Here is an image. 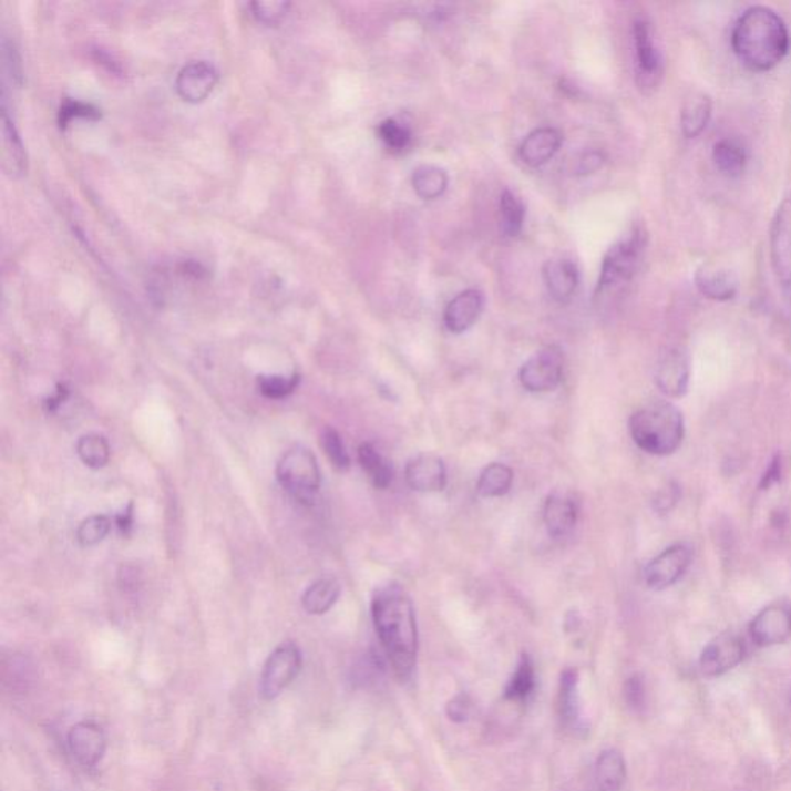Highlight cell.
<instances>
[{
    "instance_id": "cell-1",
    "label": "cell",
    "mask_w": 791,
    "mask_h": 791,
    "mask_svg": "<svg viewBox=\"0 0 791 791\" xmlns=\"http://www.w3.org/2000/svg\"><path fill=\"white\" fill-rule=\"evenodd\" d=\"M376 633L399 680H409L417 667L419 637L417 614L398 583L379 587L371 602Z\"/></svg>"
},
{
    "instance_id": "cell-2",
    "label": "cell",
    "mask_w": 791,
    "mask_h": 791,
    "mask_svg": "<svg viewBox=\"0 0 791 791\" xmlns=\"http://www.w3.org/2000/svg\"><path fill=\"white\" fill-rule=\"evenodd\" d=\"M731 45L736 56L753 72H769L784 61L790 33L784 19L769 7L754 6L734 23Z\"/></svg>"
},
{
    "instance_id": "cell-3",
    "label": "cell",
    "mask_w": 791,
    "mask_h": 791,
    "mask_svg": "<svg viewBox=\"0 0 791 791\" xmlns=\"http://www.w3.org/2000/svg\"><path fill=\"white\" fill-rule=\"evenodd\" d=\"M629 432L644 452L668 456L684 442V414L669 402L648 403L630 417Z\"/></svg>"
},
{
    "instance_id": "cell-4",
    "label": "cell",
    "mask_w": 791,
    "mask_h": 791,
    "mask_svg": "<svg viewBox=\"0 0 791 791\" xmlns=\"http://www.w3.org/2000/svg\"><path fill=\"white\" fill-rule=\"evenodd\" d=\"M646 248L644 227L633 229L608 250L602 265L600 279L597 285V297L610 296L623 291L638 271Z\"/></svg>"
},
{
    "instance_id": "cell-5",
    "label": "cell",
    "mask_w": 791,
    "mask_h": 791,
    "mask_svg": "<svg viewBox=\"0 0 791 791\" xmlns=\"http://www.w3.org/2000/svg\"><path fill=\"white\" fill-rule=\"evenodd\" d=\"M276 473L281 487L299 501H312L322 483L316 456L305 448L288 450L277 464Z\"/></svg>"
},
{
    "instance_id": "cell-6",
    "label": "cell",
    "mask_w": 791,
    "mask_h": 791,
    "mask_svg": "<svg viewBox=\"0 0 791 791\" xmlns=\"http://www.w3.org/2000/svg\"><path fill=\"white\" fill-rule=\"evenodd\" d=\"M770 258L787 316L791 319V198L779 205L771 223Z\"/></svg>"
},
{
    "instance_id": "cell-7",
    "label": "cell",
    "mask_w": 791,
    "mask_h": 791,
    "mask_svg": "<svg viewBox=\"0 0 791 791\" xmlns=\"http://www.w3.org/2000/svg\"><path fill=\"white\" fill-rule=\"evenodd\" d=\"M301 653L292 641L277 646L265 661L260 676V695L265 700H274L285 691L299 676Z\"/></svg>"
},
{
    "instance_id": "cell-8",
    "label": "cell",
    "mask_w": 791,
    "mask_h": 791,
    "mask_svg": "<svg viewBox=\"0 0 791 791\" xmlns=\"http://www.w3.org/2000/svg\"><path fill=\"white\" fill-rule=\"evenodd\" d=\"M565 359L558 347H547L536 352L521 367L520 382L531 393H547L558 389L563 381Z\"/></svg>"
},
{
    "instance_id": "cell-9",
    "label": "cell",
    "mask_w": 791,
    "mask_h": 791,
    "mask_svg": "<svg viewBox=\"0 0 791 791\" xmlns=\"http://www.w3.org/2000/svg\"><path fill=\"white\" fill-rule=\"evenodd\" d=\"M634 49H636L637 81L641 89L659 85L664 74V58L654 39L651 23L640 18L633 27Z\"/></svg>"
},
{
    "instance_id": "cell-10",
    "label": "cell",
    "mask_w": 791,
    "mask_h": 791,
    "mask_svg": "<svg viewBox=\"0 0 791 791\" xmlns=\"http://www.w3.org/2000/svg\"><path fill=\"white\" fill-rule=\"evenodd\" d=\"M747 646L738 634L727 630L705 646L699 667L703 676L719 677L738 667L746 659Z\"/></svg>"
},
{
    "instance_id": "cell-11",
    "label": "cell",
    "mask_w": 791,
    "mask_h": 791,
    "mask_svg": "<svg viewBox=\"0 0 791 791\" xmlns=\"http://www.w3.org/2000/svg\"><path fill=\"white\" fill-rule=\"evenodd\" d=\"M692 562L691 547L677 543L649 562L645 569V582L649 589L664 590L675 586Z\"/></svg>"
},
{
    "instance_id": "cell-12",
    "label": "cell",
    "mask_w": 791,
    "mask_h": 791,
    "mask_svg": "<svg viewBox=\"0 0 791 791\" xmlns=\"http://www.w3.org/2000/svg\"><path fill=\"white\" fill-rule=\"evenodd\" d=\"M748 633L751 640L762 648L784 644L791 636L790 603L784 600L771 603L751 620Z\"/></svg>"
},
{
    "instance_id": "cell-13",
    "label": "cell",
    "mask_w": 791,
    "mask_h": 791,
    "mask_svg": "<svg viewBox=\"0 0 791 791\" xmlns=\"http://www.w3.org/2000/svg\"><path fill=\"white\" fill-rule=\"evenodd\" d=\"M66 743H69V750L74 761L88 769L95 767L107 750V738H105L103 727L90 722V720L70 728Z\"/></svg>"
},
{
    "instance_id": "cell-14",
    "label": "cell",
    "mask_w": 791,
    "mask_h": 791,
    "mask_svg": "<svg viewBox=\"0 0 791 791\" xmlns=\"http://www.w3.org/2000/svg\"><path fill=\"white\" fill-rule=\"evenodd\" d=\"M405 481L411 491L421 493L442 492L448 485L444 461L432 453L411 458L405 465Z\"/></svg>"
},
{
    "instance_id": "cell-15",
    "label": "cell",
    "mask_w": 791,
    "mask_h": 791,
    "mask_svg": "<svg viewBox=\"0 0 791 791\" xmlns=\"http://www.w3.org/2000/svg\"><path fill=\"white\" fill-rule=\"evenodd\" d=\"M218 81L215 66L207 61H195L184 66L176 78V92L184 101L199 103L213 92Z\"/></svg>"
},
{
    "instance_id": "cell-16",
    "label": "cell",
    "mask_w": 791,
    "mask_h": 791,
    "mask_svg": "<svg viewBox=\"0 0 791 791\" xmlns=\"http://www.w3.org/2000/svg\"><path fill=\"white\" fill-rule=\"evenodd\" d=\"M656 382L661 393L668 398H681L688 391L689 360L680 350H671L660 360L656 371Z\"/></svg>"
},
{
    "instance_id": "cell-17",
    "label": "cell",
    "mask_w": 791,
    "mask_h": 791,
    "mask_svg": "<svg viewBox=\"0 0 791 791\" xmlns=\"http://www.w3.org/2000/svg\"><path fill=\"white\" fill-rule=\"evenodd\" d=\"M483 308L484 297L477 289H468V291L458 294L445 308V327L450 332L461 335L477 322Z\"/></svg>"
},
{
    "instance_id": "cell-18",
    "label": "cell",
    "mask_w": 791,
    "mask_h": 791,
    "mask_svg": "<svg viewBox=\"0 0 791 791\" xmlns=\"http://www.w3.org/2000/svg\"><path fill=\"white\" fill-rule=\"evenodd\" d=\"M543 518L547 532L554 538L569 535L578 520L577 501L566 493H552L544 503Z\"/></svg>"
},
{
    "instance_id": "cell-19",
    "label": "cell",
    "mask_w": 791,
    "mask_h": 791,
    "mask_svg": "<svg viewBox=\"0 0 791 791\" xmlns=\"http://www.w3.org/2000/svg\"><path fill=\"white\" fill-rule=\"evenodd\" d=\"M697 289L707 299L728 301L738 294L739 281L733 273L718 266L705 265L695 277Z\"/></svg>"
},
{
    "instance_id": "cell-20",
    "label": "cell",
    "mask_w": 791,
    "mask_h": 791,
    "mask_svg": "<svg viewBox=\"0 0 791 791\" xmlns=\"http://www.w3.org/2000/svg\"><path fill=\"white\" fill-rule=\"evenodd\" d=\"M563 136L557 129H536L523 141L520 147V156L527 166L538 167L549 162L552 156L557 154L562 146Z\"/></svg>"
},
{
    "instance_id": "cell-21",
    "label": "cell",
    "mask_w": 791,
    "mask_h": 791,
    "mask_svg": "<svg viewBox=\"0 0 791 791\" xmlns=\"http://www.w3.org/2000/svg\"><path fill=\"white\" fill-rule=\"evenodd\" d=\"M544 284L558 301L572 299L578 286L577 266L569 260H549L543 268Z\"/></svg>"
},
{
    "instance_id": "cell-22",
    "label": "cell",
    "mask_w": 791,
    "mask_h": 791,
    "mask_svg": "<svg viewBox=\"0 0 791 791\" xmlns=\"http://www.w3.org/2000/svg\"><path fill=\"white\" fill-rule=\"evenodd\" d=\"M626 781L625 758L618 750L602 751L595 762L594 791H622Z\"/></svg>"
},
{
    "instance_id": "cell-23",
    "label": "cell",
    "mask_w": 791,
    "mask_h": 791,
    "mask_svg": "<svg viewBox=\"0 0 791 791\" xmlns=\"http://www.w3.org/2000/svg\"><path fill=\"white\" fill-rule=\"evenodd\" d=\"M712 103L705 93L692 92L685 100L680 112V127L685 138L695 140L702 135L711 120Z\"/></svg>"
},
{
    "instance_id": "cell-24",
    "label": "cell",
    "mask_w": 791,
    "mask_h": 791,
    "mask_svg": "<svg viewBox=\"0 0 791 791\" xmlns=\"http://www.w3.org/2000/svg\"><path fill=\"white\" fill-rule=\"evenodd\" d=\"M25 152L14 124L8 116L7 107L2 105V164L8 175H22L25 171Z\"/></svg>"
},
{
    "instance_id": "cell-25",
    "label": "cell",
    "mask_w": 791,
    "mask_h": 791,
    "mask_svg": "<svg viewBox=\"0 0 791 791\" xmlns=\"http://www.w3.org/2000/svg\"><path fill=\"white\" fill-rule=\"evenodd\" d=\"M358 458L360 468L367 473L368 480L371 481L376 489L386 491V489L390 487L394 480L393 465L378 452L373 444H368L367 442V444L360 445Z\"/></svg>"
},
{
    "instance_id": "cell-26",
    "label": "cell",
    "mask_w": 791,
    "mask_h": 791,
    "mask_svg": "<svg viewBox=\"0 0 791 791\" xmlns=\"http://www.w3.org/2000/svg\"><path fill=\"white\" fill-rule=\"evenodd\" d=\"M712 162L723 175L739 176L743 174L747 167V148L743 146L742 141L722 138L712 148Z\"/></svg>"
},
{
    "instance_id": "cell-27",
    "label": "cell",
    "mask_w": 791,
    "mask_h": 791,
    "mask_svg": "<svg viewBox=\"0 0 791 791\" xmlns=\"http://www.w3.org/2000/svg\"><path fill=\"white\" fill-rule=\"evenodd\" d=\"M340 597V585L338 579L322 578L317 579L311 586L305 590L301 597V605L308 614L312 616H322L336 605Z\"/></svg>"
},
{
    "instance_id": "cell-28",
    "label": "cell",
    "mask_w": 791,
    "mask_h": 791,
    "mask_svg": "<svg viewBox=\"0 0 791 791\" xmlns=\"http://www.w3.org/2000/svg\"><path fill=\"white\" fill-rule=\"evenodd\" d=\"M513 484V472L506 464L493 462L481 472L477 480V495L483 499H500L511 492Z\"/></svg>"
},
{
    "instance_id": "cell-29",
    "label": "cell",
    "mask_w": 791,
    "mask_h": 791,
    "mask_svg": "<svg viewBox=\"0 0 791 791\" xmlns=\"http://www.w3.org/2000/svg\"><path fill=\"white\" fill-rule=\"evenodd\" d=\"M578 672L575 669H566L559 681V716L563 723L569 728L579 726L578 705Z\"/></svg>"
},
{
    "instance_id": "cell-30",
    "label": "cell",
    "mask_w": 791,
    "mask_h": 791,
    "mask_svg": "<svg viewBox=\"0 0 791 791\" xmlns=\"http://www.w3.org/2000/svg\"><path fill=\"white\" fill-rule=\"evenodd\" d=\"M413 189L419 197L436 199L448 189L449 178L444 170L436 166H421L413 172Z\"/></svg>"
},
{
    "instance_id": "cell-31",
    "label": "cell",
    "mask_w": 791,
    "mask_h": 791,
    "mask_svg": "<svg viewBox=\"0 0 791 791\" xmlns=\"http://www.w3.org/2000/svg\"><path fill=\"white\" fill-rule=\"evenodd\" d=\"M535 689V668L531 657H521L520 664L516 665L515 672L508 680L506 689H504V699L511 702H524Z\"/></svg>"
},
{
    "instance_id": "cell-32",
    "label": "cell",
    "mask_w": 791,
    "mask_h": 791,
    "mask_svg": "<svg viewBox=\"0 0 791 791\" xmlns=\"http://www.w3.org/2000/svg\"><path fill=\"white\" fill-rule=\"evenodd\" d=\"M78 456L90 469H103L111 460V448L101 434H85L76 445Z\"/></svg>"
},
{
    "instance_id": "cell-33",
    "label": "cell",
    "mask_w": 791,
    "mask_h": 791,
    "mask_svg": "<svg viewBox=\"0 0 791 791\" xmlns=\"http://www.w3.org/2000/svg\"><path fill=\"white\" fill-rule=\"evenodd\" d=\"M500 210L504 234L508 237H516L523 229L524 215H526L523 202L511 191H504V194L501 195Z\"/></svg>"
},
{
    "instance_id": "cell-34",
    "label": "cell",
    "mask_w": 791,
    "mask_h": 791,
    "mask_svg": "<svg viewBox=\"0 0 791 791\" xmlns=\"http://www.w3.org/2000/svg\"><path fill=\"white\" fill-rule=\"evenodd\" d=\"M299 374L292 376H258L257 386L260 393L268 399H284L292 394L299 387Z\"/></svg>"
},
{
    "instance_id": "cell-35",
    "label": "cell",
    "mask_w": 791,
    "mask_h": 791,
    "mask_svg": "<svg viewBox=\"0 0 791 791\" xmlns=\"http://www.w3.org/2000/svg\"><path fill=\"white\" fill-rule=\"evenodd\" d=\"M112 528V520L105 515H93L90 518L82 521L78 527V542L81 546H96L103 542Z\"/></svg>"
},
{
    "instance_id": "cell-36",
    "label": "cell",
    "mask_w": 791,
    "mask_h": 791,
    "mask_svg": "<svg viewBox=\"0 0 791 791\" xmlns=\"http://www.w3.org/2000/svg\"><path fill=\"white\" fill-rule=\"evenodd\" d=\"M320 445H322L328 460L331 461L332 468L340 470V472L350 469V454L345 449L342 438L335 429L327 427L323 430L322 436H320Z\"/></svg>"
},
{
    "instance_id": "cell-37",
    "label": "cell",
    "mask_w": 791,
    "mask_h": 791,
    "mask_svg": "<svg viewBox=\"0 0 791 791\" xmlns=\"http://www.w3.org/2000/svg\"><path fill=\"white\" fill-rule=\"evenodd\" d=\"M379 136H381L387 148L391 152H396V154L405 151L411 144L410 129L407 127L405 124L399 123L398 120H393V117L383 121V123L379 125Z\"/></svg>"
},
{
    "instance_id": "cell-38",
    "label": "cell",
    "mask_w": 791,
    "mask_h": 791,
    "mask_svg": "<svg viewBox=\"0 0 791 791\" xmlns=\"http://www.w3.org/2000/svg\"><path fill=\"white\" fill-rule=\"evenodd\" d=\"M254 14L258 21L265 23H277L285 18L286 11H288V2H254L253 6Z\"/></svg>"
},
{
    "instance_id": "cell-39",
    "label": "cell",
    "mask_w": 791,
    "mask_h": 791,
    "mask_svg": "<svg viewBox=\"0 0 791 791\" xmlns=\"http://www.w3.org/2000/svg\"><path fill=\"white\" fill-rule=\"evenodd\" d=\"M78 116L92 117L93 120V117L100 116V113L92 105L78 103V101H65L61 112H59V123H61L62 127H65L73 117Z\"/></svg>"
},
{
    "instance_id": "cell-40",
    "label": "cell",
    "mask_w": 791,
    "mask_h": 791,
    "mask_svg": "<svg viewBox=\"0 0 791 791\" xmlns=\"http://www.w3.org/2000/svg\"><path fill=\"white\" fill-rule=\"evenodd\" d=\"M625 697L626 702H628L629 707L634 708V710L638 711L645 707V685L640 677L634 676L626 681Z\"/></svg>"
},
{
    "instance_id": "cell-41",
    "label": "cell",
    "mask_w": 791,
    "mask_h": 791,
    "mask_svg": "<svg viewBox=\"0 0 791 791\" xmlns=\"http://www.w3.org/2000/svg\"><path fill=\"white\" fill-rule=\"evenodd\" d=\"M677 501H679V487L669 484L657 492L656 499H654V508L660 513L669 512L676 506Z\"/></svg>"
},
{
    "instance_id": "cell-42",
    "label": "cell",
    "mask_w": 791,
    "mask_h": 791,
    "mask_svg": "<svg viewBox=\"0 0 791 791\" xmlns=\"http://www.w3.org/2000/svg\"><path fill=\"white\" fill-rule=\"evenodd\" d=\"M470 710H472V702L468 696L460 695L450 700L448 705L449 718L454 720V722H464L469 719Z\"/></svg>"
},
{
    "instance_id": "cell-43",
    "label": "cell",
    "mask_w": 791,
    "mask_h": 791,
    "mask_svg": "<svg viewBox=\"0 0 791 791\" xmlns=\"http://www.w3.org/2000/svg\"><path fill=\"white\" fill-rule=\"evenodd\" d=\"M603 163H605V156L600 152H589L579 162V172L582 174H594V172L600 170Z\"/></svg>"
},
{
    "instance_id": "cell-44",
    "label": "cell",
    "mask_w": 791,
    "mask_h": 791,
    "mask_svg": "<svg viewBox=\"0 0 791 791\" xmlns=\"http://www.w3.org/2000/svg\"><path fill=\"white\" fill-rule=\"evenodd\" d=\"M782 475V461L781 456H774L771 461L770 468L767 469L766 475L762 476L761 487L769 489L771 485L777 484L781 480Z\"/></svg>"
},
{
    "instance_id": "cell-45",
    "label": "cell",
    "mask_w": 791,
    "mask_h": 791,
    "mask_svg": "<svg viewBox=\"0 0 791 791\" xmlns=\"http://www.w3.org/2000/svg\"><path fill=\"white\" fill-rule=\"evenodd\" d=\"M116 523L121 531H127V528L132 527V506L123 515L117 516Z\"/></svg>"
}]
</instances>
